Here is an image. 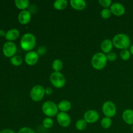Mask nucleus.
Listing matches in <instances>:
<instances>
[{"label":"nucleus","mask_w":133,"mask_h":133,"mask_svg":"<svg viewBox=\"0 0 133 133\" xmlns=\"http://www.w3.org/2000/svg\"><path fill=\"white\" fill-rule=\"evenodd\" d=\"M62 67H63V64L60 59L55 60L52 63V68L55 71L60 72V71L62 69Z\"/></svg>","instance_id":"nucleus-21"},{"label":"nucleus","mask_w":133,"mask_h":133,"mask_svg":"<svg viewBox=\"0 0 133 133\" xmlns=\"http://www.w3.org/2000/svg\"><path fill=\"white\" fill-rule=\"evenodd\" d=\"M68 1L66 0H57L53 3V6L57 10H63L67 7Z\"/></svg>","instance_id":"nucleus-19"},{"label":"nucleus","mask_w":133,"mask_h":133,"mask_svg":"<svg viewBox=\"0 0 133 133\" xmlns=\"http://www.w3.org/2000/svg\"><path fill=\"white\" fill-rule=\"evenodd\" d=\"M16 45L12 42H6L3 46V52L5 57H14L16 53Z\"/></svg>","instance_id":"nucleus-8"},{"label":"nucleus","mask_w":133,"mask_h":133,"mask_svg":"<svg viewBox=\"0 0 133 133\" xmlns=\"http://www.w3.org/2000/svg\"><path fill=\"white\" fill-rule=\"evenodd\" d=\"M70 3L71 7L77 10H83L87 6V3L84 0H71Z\"/></svg>","instance_id":"nucleus-14"},{"label":"nucleus","mask_w":133,"mask_h":133,"mask_svg":"<svg viewBox=\"0 0 133 133\" xmlns=\"http://www.w3.org/2000/svg\"><path fill=\"white\" fill-rule=\"evenodd\" d=\"M99 3L101 6L107 9L109 6H111L112 1L111 0H99Z\"/></svg>","instance_id":"nucleus-28"},{"label":"nucleus","mask_w":133,"mask_h":133,"mask_svg":"<svg viewBox=\"0 0 133 133\" xmlns=\"http://www.w3.org/2000/svg\"><path fill=\"white\" fill-rule=\"evenodd\" d=\"M23 62V59L19 55H14L12 58H10V62L12 65L16 66H20Z\"/></svg>","instance_id":"nucleus-23"},{"label":"nucleus","mask_w":133,"mask_h":133,"mask_svg":"<svg viewBox=\"0 0 133 133\" xmlns=\"http://www.w3.org/2000/svg\"><path fill=\"white\" fill-rule=\"evenodd\" d=\"M101 127L104 129H109L112 125V120L110 118L105 117L101 121Z\"/></svg>","instance_id":"nucleus-24"},{"label":"nucleus","mask_w":133,"mask_h":133,"mask_svg":"<svg viewBox=\"0 0 133 133\" xmlns=\"http://www.w3.org/2000/svg\"><path fill=\"white\" fill-rule=\"evenodd\" d=\"M43 125L45 128L49 129L53 125V121L51 118H46L43 121Z\"/></svg>","instance_id":"nucleus-26"},{"label":"nucleus","mask_w":133,"mask_h":133,"mask_svg":"<svg viewBox=\"0 0 133 133\" xmlns=\"http://www.w3.org/2000/svg\"><path fill=\"white\" fill-rule=\"evenodd\" d=\"M117 57H118L117 54L116 53H114V52H110V53H108L107 55V60H109V61H116L117 58Z\"/></svg>","instance_id":"nucleus-29"},{"label":"nucleus","mask_w":133,"mask_h":133,"mask_svg":"<svg viewBox=\"0 0 133 133\" xmlns=\"http://www.w3.org/2000/svg\"><path fill=\"white\" fill-rule=\"evenodd\" d=\"M15 5L18 9L25 10L29 5V1L28 0H16Z\"/></svg>","instance_id":"nucleus-20"},{"label":"nucleus","mask_w":133,"mask_h":133,"mask_svg":"<svg viewBox=\"0 0 133 133\" xmlns=\"http://www.w3.org/2000/svg\"><path fill=\"white\" fill-rule=\"evenodd\" d=\"M87 127V122L84 119H80L76 122L75 127L79 131H83Z\"/></svg>","instance_id":"nucleus-22"},{"label":"nucleus","mask_w":133,"mask_h":133,"mask_svg":"<svg viewBox=\"0 0 133 133\" xmlns=\"http://www.w3.org/2000/svg\"><path fill=\"white\" fill-rule=\"evenodd\" d=\"M71 107V103L67 100H64V101H61L58 105V110H61V112H66L70 110Z\"/></svg>","instance_id":"nucleus-18"},{"label":"nucleus","mask_w":133,"mask_h":133,"mask_svg":"<svg viewBox=\"0 0 133 133\" xmlns=\"http://www.w3.org/2000/svg\"><path fill=\"white\" fill-rule=\"evenodd\" d=\"M42 133H44V132H42Z\"/></svg>","instance_id":"nucleus-37"},{"label":"nucleus","mask_w":133,"mask_h":133,"mask_svg":"<svg viewBox=\"0 0 133 133\" xmlns=\"http://www.w3.org/2000/svg\"><path fill=\"white\" fill-rule=\"evenodd\" d=\"M99 118V115L98 112L96 110H88L84 114V119L89 123H93L97 122Z\"/></svg>","instance_id":"nucleus-10"},{"label":"nucleus","mask_w":133,"mask_h":133,"mask_svg":"<svg viewBox=\"0 0 133 133\" xmlns=\"http://www.w3.org/2000/svg\"><path fill=\"white\" fill-rule=\"evenodd\" d=\"M113 45L118 49H127L131 47V39L128 35L123 33L118 34L112 40Z\"/></svg>","instance_id":"nucleus-1"},{"label":"nucleus","mask_w":133,"mask_h":133,"mask_svg":"<svg viewBox=\"0 0 133 133\" xmlns=\"http://www.w3.org/2000/svg\"><path fill=\"white\" fill-rule=\"evenodd\" d=\"M130 53L133 55V45H132L130 47Z\"/></svg>","instance_id":"nucleus-35"},{"label":"nucleus","mask_w":133,"mask_h":133,"mask_svg":"<svg viewBox=\"0 0 133 133\" xmlns=\"http://www.w3.org/2000/svg\"><path fill=\"white\" fill-rule=\"evenodd\" d=\"M46 53V49H45V47H40V48H38L37 49V53L38 55H43L45 53Z\"/></svg>","instance_id":"nucleus-31"},{"label":"nucleus","mask_w":133,"mask_h":133,"mask_svg":"<svg viewBox=\"0 0 133 133\" xmlns=\"http://www.w3.org/2000/svg\"><path fill=\"white\" fill-rule=\"evenodd\" d=\"M124 122L128 125H133V110L132 109H126L122 114Z\"/></svg>","instance_id":"nucleus-15"},{"label":"nucleus","mask_w":133,"mask_h":133,"mask_svg":"<svg viewBox=\"0 0 133 133\" xmlns=\"http://www.w3.org/2000/svg\"><path fill=\"white\" fill-rule=\"evenodd\" d=\"M103 114L108 118H112L115 116L116 113V107L114 103L112 101H106L104 103L102 107Z\"/></svg>","instance_id":"nucleus-7"},{"label":"nucleus","mask_w":133,"mask_h":133,"mask_svg":"<svg viewBox=\"0 0 133 133\" xmlns=\"http://www.w3.org/2000/svg\"><path fill=\"white\" fill-rule=\"evenodd\" d=\"M39 55L36 51H31L28 52L25 56V61L26 63L30 66H33L37 63L38 61Z\"/></svg>","instance_id":"nucleus-11"},{"label":"nucleus","mask_w":133,"mask_h":133,"mask_svg":"<svg viewBox=\"0 0 133 133\" xmlns=\"http://www.w3.org/2000/svg\"><path fill=\"white\" fill-rule=\"evenodd\" d=\"M50 81L53 87L57 88H61L66 84V79L61 73L54 71L50 75Z\"/></svg>","instance_id":"nucleus-5"},{"label":"nucleus","mask_w":133,"mask_h":133,"mask_svg":"<svg viewBox=\"0 0 133 133\" xmlns=\"http://www.w3.org/2000/svg\"><path fill=\"white\" fill-rule=\"evenodd\" d=\"M18 133H35V132L32 129L29 128V127H25L20 129L19 131H18Z\"/></svg>","instance_id":"nucleus-30"},{"label":"nucleus","mask_w":133,"mask_h":133,"mask_svg":"<svg viewBox=\"0 0 133 133\" xmlns=\"http://www.w3.org/2000/svg\"><path fill=\"white\" fill-rule=\"evenodd\" d=\"M132 132H133V125H132Z\"/></svg>","instance_id":"nucleus-36"},{"label":"nucleus","mask_w":133,"mask_h":133,"mask_svg":"<svg viewBox=\"0 0 133 133\" xmlns=\"http://www.w3.org/2000/svg\"><path fill=\"white\" fill-rule=\"evenodd\" d=\"M19 32L16 29H12L9 30L6 32L5 35V38L9 41H13L15 40L19 37Z\"/></svg>","instance_id":"nucleus-16"},{"label":"nucleus","mask_w":133,"mask_h":133,"mask_svg":"<svg viewBox=\"0 0 133 133\" xmlns=\"http://www.w3.org/2000/svg\"><path fill=\"white\" fill-rule=\"evenodd\" d=\"M112 12L110 9H105L101 12V16L103 18H105V19H107V18H109L111 16Z\"/></svg>","instance_id":"nucleus-27"},{"label":"nucleus","mask_w":133,"mask_h":133,"mask_svg":"<svg viewBox=\"0 0 133 133\" xmlns=\"http://www.w3.org/2000/svg\"><path fill=\"white\" fill-rule=\"evenodd\" d=\"M6 35V32L2 29H0V36H5Z\"/></svg>","instance_id":"nucleus-34"},{"label":"nucleus","mask_w":133,"mask_h":133,"mask_svg":"<svg viewBox=\"0 0 133 133\" xmlns=\"http://www.w3.org/2000/svg\"><path fill=\"white\" fill-rule=\"evenodd\" d=\"M57 119L58 124L63 127H68L71 123V118L70 116L67 113L63 112H61L57 114Z\"/></svg>","instance_id":"nucleus-9"},{"label":"nucleus","mask_w":133,"mask_h":133,"mask_svg":"<svg viewBox=\"0 0 133 133\" xmlns=\"http://www.w3.org/2000/svg\"><path fill=\"white\" fill-rule=\"evenodd\" d=\"M120 57L123 61H127L131 57V53L128 49H123L120 53Z\"/></svg>","instance_id":"nucleus-25"},{"label":"nucleus","mask_w":133,"mask_h":133,"mask_svg":"<svg viewBox=\"0 0 133 133\" xmlns=\"http://www.w3.org/2000/svg\"><path fill=\"white\" fill-rule=\"evenodd\" d=\"M107 62V56L103 53H97L92 58V65L96 70H100L105 67Z\"/></svg>","instance_id":"nucleus-3"},{"label":"nucleus","mask_w":133,"mask_h":133,"mask_svg":"<svg viewBox=\"0 0 133 133\" xmlns=\"http://www.w3.org/2000/svg\"><path fill=\"white\" fill-rule=\"evenodd\" d=\"M110 10L112 12V14L116 16H121L124 14L125 9L122 4L119 3H114L110 6Z\"/></svg>","instance_id":"nucleus-12"},{"label":"nucleus","mask_w":133,"mask_h":133,"mask_svg":"<svg viewBox=\"0 0 133 133\" xmlns=\"http://www.w3.org/2000/svg\"><path fill=\"white\" fill-rule=\"evenodd\" d=\"M0 133H15V132L11 129H4L0 131Z\"/></svg>","instance_id":"nucleus-33"},{"label":"nucleus","mask_w":133,"mask_h":133,"mask_svg":"<svg viewBox=\"0 0 133 133\" xmlns=\"http://www.w3.org/2000/svg\"><path fill=\"white\" fill-rule=\"evenodd\" d=\"M36 38L32 34L26 33L21 38L20 45L23 50L31 51L36 46Z\"/></svg>","instance_id":"nucleus-2"},{"label":"nucleus","mask_w":133,"mask_h":133,"mask_svg":"<svg viewBox=\"0 0 133 133\" xmlns=\"http://www.w3.org/2000/svg\"><path fill=\"white\" fill-rule=\"evenodd\" d=\"M42 109L44 114L49 117H53L58 114V106L53 101H48L44 103Z\"/></svg>","instance_id":"nucleus-4"},{"label":"nucleus","mask_w":133,"mask_h":133,"mask_svg":"<svg viewBox=\"0 0 133 133\" xmlns=\"http://www.w3.org/2000/svg\"><path fill=\"white\" fill-rule=\"evenodd\" d=\"M113 47V43L109 39H105L102 42L101 45V49L105 53H109L111 51Z\"/></svg>","instance_id":"nucleus-17"},{"label":"nucleus","mask_w":133,"mask_h":133,"mask_svg":"<svg viewBox=\"0 0 133 133\" xmlns=\"http://www.w3.org/2000/svg\"><path fill=\"white\" fill-rule=\"evenodd\" d=\"M31 18V12L28 10H22L18 14V21L21 24H27L30 22Z\"/></svg>","instance_id":"nucleus-13"},{"label":"nucleus","mask_w":133,"mask_h":133,"mask_svg":"<svg viewBox=\"0 0 133 133\" xmlns=\"http://www.w3.org/2000/svg\"><path fill=\"white\" fill-rule=\"evenodd\" d=\"M45 89L41 85H36L31 89L30 96L34 101H41L45 95Z\"/></svg>","instance_id":"nucleus-6"},{"label":"nucleus","mask_w":133,"mask_h":133,"mask_svg":"<svg viewBox=\"0 0 133 133\" xmlns=\"http://www.w3.org/2000/svg\"><path fill=\"white\" fill-rule=\"evenodd\" d=\"M52 92H53V90H52V89L50 87H48V88H47L45 90V93L47 95H48V96L51 94Z\"/></svg>","instance_id":"nucleus-32"}]
</instances>
